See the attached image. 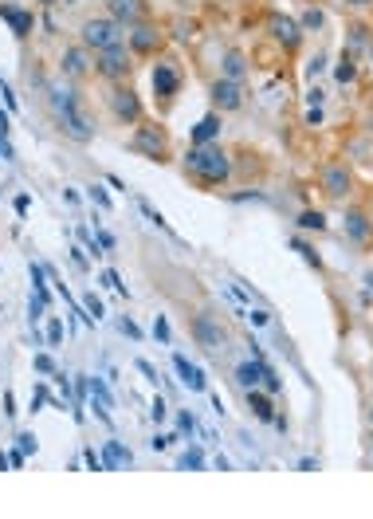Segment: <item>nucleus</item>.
<instances>
[{
    "instance_id": "1",
    "label": "nucleus",
    "mask_w": 373,
    "mask_h": 519,
    "mask_svg": "<svg viewBox=\"0 0 373 519\" xmlns=\"http://www.w3.org/2000/svg\"><path fill=\"white\" fill-rule=\"evenodd\" d=\"M51 107H55V114H59V126H63V130L75 138V142H90V138H95V126H90L87 111L79 107L75 91L51 87Z\"/></svg>"
},
{
    "instance_id": "2",
    "label": "nucleus",
    "mask_w": 373,
    "mask_h": 519,
    "mask_svg": "<svg viewBox=\"0 0 373 519\" xmlns=\"http://www.w3.org/2000/svg\"><path fill=\"white\" fill-rule=\"evenodd\" d=\"M185 169L197 177L200 185H220V181H228V154L220 150V146H193L185 157Z\"/></svg>"
},
{
    "instance_id": "3",
    "label": "nucleus",
    "mask_w": 373,
    "mask_h": 519,
    "mask_svg": "<svg viewBox=\"0 0 373 519\" xmlns=\"http://www.w3.org/2000/svg\"><path fill=\"white\" fill-rule=\"evenodd\" d=\"M83 44H87V47H95V52L118 47V44H122L118 20H87V24H83Z\"/></svg>"
},
{
    "instance_id": "4",
    "label": "nucleus",
    "mask_w": 373,
    "mask_h": 519,
    "mask_svg": "<svg viewBox=\"0 0 373 519\" xmlns=\"http://www.w3.org/2000/svg\"><path fill=\"white\" fill-rule=\"evenodd\" d=\"M134 150L142 157H150V162H165V157H169V138H165V130H157V126H138Z\"/></svg>"
},
{
    "instance_id": "5",
    "label": "nucleus",
    "mask_w": 373,
    "mask_h": 519,
    "mask_svg": "<svg viewBox=\"0 0 373 519\" xmlns=\"http://www.w3.org/2000/svg\"><path fill=\"white\" fill-rule=\"evenodd\" d=\"M193 334H197V343L205 346L209 354H220V350H224V343H228L224 327H220L212 315H197V319H193Z\"/></svg>"
},
{
    "instance_id": "6",
    "label": "nucleus",
    "mask_w": 373,
    "mask_h": 519,
    "mask_svg": "<svg viewBox=\"0 0 373 519\" xmlns=\"http://www.w3.org/2000/svg\"><path fill=\"white\" fill-rule=\"evenodd\" d=\"M99 71L106 79H122V75H130V52H126V47H106V52H102V59H99Z\"/></svg>"
},
{
    "instance_id": "7",
    "label": "nucleus",
    "mask_w": 373,
    "mask_h": 519,
    "mask_svg": "<svg viewBox=\"0 0 373 519\" xmlns=\"http://www.w3.org/2000/svg\"><path fill=\"white\" fill-rule=\"evenodd\" d=\"M177 87H181V75H177V67L169 63V59H161V63L154 67V91L161 95V99H173Z\"/></svg>"
},
{
    "instance_id": "8",
    "label": "nucleus",
    "mask_w": 373,
    "mask_h": 519,
    "mask_svg": "<svg viewBox=\"0 0 373 519\" xmlns=\"http://www.w3.org/2000/svg\"><path fill=\"white\" fill-rule=\"evenodd\" d=\"M110 107H114V114H118L122 122H138V118H142V102H138L134 91H114V95H110Z\"/></svg>"
},
{
    "instance_id": "9",
    "label": "nucleus",
    "mask_w": 373,
    "mask_h": 519,
    "mask_svg": "<svg viewBox=\"0 0 373 519\" xmlns=\"http://www.w3.org/2000/svg\"><path fill=\"white\" fill-rule=\"evenodd\" d=\"M264 374H267V362H264V358H252V362H240V366H236V382H240L244 389L264 386Z\"/></svg>"
},
{
    "instance_id": "10",
    "label": "nucleus",
    "mask_w": 373,
    "mask_h": 519,
    "mask_svg": "<svg viewBox=\"0 0 373 519\" xmlns=\"http://www.w3.org/2000/svg\"><path fill=\"white\" fill-rule=\"evenodd\" d=\"M212 102H216L220 111H236L240 107V87L232 79H216L212 83Z\"/></svg>"
},
{
    "instance_id": "11",
    "label": "nucleus",
    "mask_w": 373,
    "mask_h": 519,
    "mask_svg": "<svg viewBox=\"0 0 373 519\" xmlns=\"http://www.w3.org/2000/svg\"><path fill=\"white\" fill-rule=\"evenodd\" d=\"M267 24H271V36L287 47V52H291V47H299V24L295 20H287V16H271Z\"/></svg>"
},
{
    "instance_id": "12",
    "label": "nucleus",
    "mask_w": 373,
    "mask_h": 519,
    "mask_svg": "<svg viewBox=\"0 0 373 519\" xmlns=\"http://www.w3.org/2000/svg\"><path fill=\"white\" fill-rule=\"evenodd\" d=\"M346 236H350V240H358V244H370L373 240V224L365 221V212H358V209L346 212Z\"/></svg>"
},
{
    "instance_id": "13",
    "label": "nucleus",
    "mask_w": 373,
    "mask_h": 519,
    "mask_svg": "<svg viewBox=\"0 0 373 519\" xmlns=\"http://www.w3.org/2000/svg\"><path fill=\"white\" fill-rule=\"evenodd\" d=\"M322 189H326L330 197H342V193L350 189V173H346L342 166H330L326 173H322Z\"/></svg>"
},
{
    "instance_id": "14",
    "label": "nucleus",
    "mask_w": 373,
    "mask_h": 519,
    "mask_svg": "<svg viewBox=\"0 0 373 519\" xmlns=\"http://www.w3.org/2000/svg\"><path fill=\"white\" fill-rule=\"evenodd\" d=\"M0 16L12 24V32H16V36L32 32V12H20V8H12V4H0Z\"/></svg>"
},
{
    "instance_id": "15",
    "label": "nucleus",
    "mask_w": 373,
    "mask_h": 519,
    "mask_svg": "<svg viewBox=\"0 0 373 519\" xmlns=\"http://www.w3.org/2000/svg\"><path fill=\"white\" fill-rule=\"evenodd\" d=\"M216 134H220V114H205L197 122V130H193V146H209Z\"/></svg>"
},
{
    "instance_id": "16",
    "label": "nucleus",
    "mask_w": 373,
    "mask_h": 519,
    "mask_svg": "<svg viewBox=\"0 0 373 519\" xmlns=\"http://www.w3.org/2000/svg\"><path fill=\"white\" fill-rule=\"evenodd\" d=\"M248 405H252V413L260 421H275V405H271V398H267V394H260V386L248 389Z\"/></svg>"
},
{
    "instance_id": "17",
    "label": "nucleus",
    "mask_w": 373,
    "mask_h": 519,
    "mask_svg": "<svg viewBox=\"0 0 373 519\" xmlns=\"http://www.w3.org/2000/svg\"><path fill=\"white\" fill-rule=\"evenodd\" d=\"M130 44H134V52H157V44H161V36L154 32V28H134L130 32Z\"/></svg>"
},
{
    "instance_id": "18",
    "label": "nucleus",
    "mask_w": 373,
    "mask_h": 519,
    "mask_svg": "<svg viewBox=\"0 0 373 519\" xmlns=\"http://www.w3.org/2000/svg\"><path fill=\"white\" fill-rule=\"evenodd\" d=\"M173 366H177V374L189 382V389H205V374H200L197 366H189L185 354H173Z\"/></svg>"
},
{
    "instance_id": "19",
    "label": "nucleus",
    "mask_w": 373,
    "mask_h": 519,
    "mask_svg": "<svg viewBox=\"0 0 373 519\" xmlns=\"http://www.w3.org/2000/svg\"><path fill=\"white\" fill-rule=\"evenodd\" d=\"M63 71H67V75H75V79H83V75L90 71L87 52H83V47H71V52L63 56Z\"/></svg>"
},
{
    "instance_id": "20",
    "label": "nucleus",
    "mask_w": 373,
    "mask_h": 519,
    "mask_svg": "<svg viewBox=\"0 0 373 519\" xmlns=\"http://www.w3.org/2000/svg\"><path fill=\"white\" fill-rule=\"evenodd\" d=\"M130 460H134V456H130V449H122L118 441H106V453H102V464H106L110 472H114V468H126Z\"/></svg>"
},
{
    "instance_id": "21",
    "label": "nucleus",
    "mask_w": 373,
    "mask_h": 519,
    "mask_svg": "<svg viewBox=\"0 0 373 519\" xmlns=\"http://www.w3.org/2000/svg\"><path fill=\"white\" fill-rule=\"evenodd\" d=\"M110 12H114V20H138V16H142V0H110Z\"/></svg>"
},
{
    "instance_id": "22",
    "label": "nucleus",
    "mask_w": 373,
    "mask_h": 519,
    "mask_svg": "<svg viewBox=\"0 0 373 519\" xmlns=\"http://www.w3.org/2000/svg\"><path fill=\"white\" fill-rule=\"evenodd\" d=\"M354 75H358V67H354V59H350V56H342V63L334 67V79H338V83H350Z\"/></svg>"
},
{
    "instance_id": "23",
    "label": "nucleus",
    "mask_w": 373,
    "mask_h": 519,
    "mask_svg": "<svg viewBox=\"0 0 373 519\" xmlns=\"http://www.w3.org/2000/svg\"><path fill=\"white\" fill-rule=\"evenodd\" d=\"M295 252H299V256H303V260H307V264H310V268H315V272H319V268H322V260H319V252H315V248H310V244H307V240H295Z\"/></svg>"
},
{
    "instance_id": "24",
    "label": "nucleus",
    "mask_w": 373,
    "mask_h": 519,
    "mask_svg": "<svg viewBox=\"0 0 373 519\" xmlns=\"http://www.w3.org/2000/svg\"><path fill=\"white\" fill-rule=\"evenodd\" d=\"M138 209L145 212V221H150V224H157V228H169V224H165V217L154 209V205H150V201H138Z\"/></svg>"
},
{
    "instance_id": "25",
    "label": "nucleus",
    "mask_w": 373,
    "mask_h": 519,
    "mask_svg": "<svg viewBox=\"0 0 373 519\" xmlns=\"http://www.w3.org/2000/svg\"><path fill=\"white\" fill-rule=\"evenodd\" d=\"M224 71H228V79H240L244 75V56H236V52H232V56L224 59Z\"/></svg>"
},
{
    "instance_id": "26",
    "label": "nucleus",
    "mask_w": 373,
    "mask_h": 519,
    "mask_svg": "<svg viewBox=\"0 0 373 519\" xmlns=\"http://www.w3.org/2000/svg\"><path fill=\"white\" fill-rule=\"evenodd\" d=\"M299 224H303V228H315V232H322V228H326L322 212H303V217H299Z\"/></svg>"
},
{
    "instance_id": "27",
    "label": "nucleus",
    "mask_w": 373,
    "mask_h": 519,
    "mask_svg": "<svg viewBox=\"0 0 373 519\" xmlns=\"http://www.w3.org/2000/svg\"><path fill=\"white\" fill-rule=\"evenodd\" d=\"M83 307H87V323H99V319H102V303H99L95 295L83 299Z\"/></svg>"
},
{
    "instance_id": "28",
    "label": "nucleus",
    "mask_w": 373,
    "mask_h": 519,
    "mask_svg": "<svg viewBox=\"0 0 373 519\" xmlns=\"http://www.w3.org/2000/svg\"><path fill=\"white\" fill-rule=\"evenodd\" d=\"M59 343H63V323L51 319L47 323V346H59Z\"/></svg>"
},
{
    "instance_id": "29",
    "label": "nucleus",
    "mask_w": 373,
    "mask_h": 519,
    "mask_svg": "<svg viewBox=\"0 0 373 519\" xmlns=\"http://www.w3.org/2000/svg\"><path fill=\"white\" fill-rule=\"evenodd\" d=\"M200 464H205V456H200V449H189V453L181 456V468H185V472H189V468H200Z\"/></svg>"
},
{
    "instance_id": "30",
    "label": "nucleus",
    "mask_w": 373,
    "mask_h": 519,
    "mask_svg": "<svg viewBox=\"0 0 373 519\" xmlns=\"http://www.w3.org/2000/svg\"><path fill=\"white\" fill-rule=\"evenodd\" d=\"M303 28H322V12L307 8V12H303Z\"/></svg>"
},
{
    "instance_id": "31",
    "label": "nucleus",
    "mask_w": 373,
    "mask_h": 519,
    "mask_svg": "<svg viewBox=\"0 0 373 519\" xmlns=\"http://www.w3.org/2000/svg\"><path fill=\"white\" fill-rule=\"evenodd\" d=\"M102 284H106V288H118L122 295H126V284L118 279V272H102Z\"/></svg>"
},
{
    "instance_id": "32",
    "label": "nucleus",
    "mask_w": 373,
    "mask_h": 519,
    "mask_svg": "<svg viewBox=\"0 0 373 519\" xmlns=\"http://www.w3.org/2000/svg\"><path fill=\"white\" fill-rule=\"evenodd\" d=\"M90 201H95V205H102V209H110V197H106V189H99V185H90Z\"/></svg>"
},
{
    "instance_id": "33",
    "label": "nucleus",
    "mask_w": 373,
    "mask_h": 519,
    "mask_svg": "<svg viewBox=\"0 0 373 519\" xmlns=\"http://www.w3.org/2000/svg\"><path fill=\"white\" fill-rule=\"evenodd\" d=\"M20 453H24V456L35 453V437H32V433H20Z\"/></svg>"
},
{
    "instance_id": "34",
    "label": "nucleus",
    "mask_w": 373,
    "mask_h": 519,
    "mask_svg": "<svg viewBox=\"0 0 373 519\" xmlns=\"http://www.w3.org/2000/svg\"><path fill=\"white\" fill-rule=\"evenodd\" d=\"M154 334L161 339V343H169V323H165L161 315H157V323H154Z\"/></svg>"
},
{
    "instance_id": "35",
    "label": "nucleus",
    "mask_w": 373,
    "mask_h": 519,
    "mask_svg": "<svg viewBox=\"0 0 373 519\" xmlns=\"http://www.w3.org/2000/svg\"><path fill=\"white\" fill-rule=\"evenodd\" d=\"M83 456H87V464H90V468H95V472H102V468H106V464H102V456L95 453V449H87V453H83Z\"/></svg>"
},
{
    "instance_id": "36",
    "label": "nucleus",
    "mask_w": 373,
    "mask_h": 519,
    "mask_svg": "<svg viewBox=\"0 0 373 519\" xmlns=\"http://www.w3.org/2000/svg\"><path fill=\"white\" fill-rule=\"evenodd\" d=\"M35 370H40V374H51V370H55V362L47 358V354H40V358H35Z\"/></svg>"
},
{
    "instance_id": "37",
    "label": "nucleus",
    "mask_w": 373,
    "mask_h": 519,
    "mask_svg": "<svg viewBox=\"0 0 373 519\" xmlns=\"http://www.w3.org/2000/svg\"><path fill=\"white\" fill-rule=\"evenodd\" d=\"M177 425H181L185 433H193V429H197V421H193V413H181V417H177Z\"/></svg>"
},
{
    "instance_id": "38",
    "label": "nucleus",
    "mask_w": 373,
    "mask_h": 519,
    "mask_svg": "<svg viewBox=\"0 0 373 519\" xmlns=\"http://www.w3.org/2000/svg\"><path fill=\"white\" fill-rule=\"evenodd\" d=\"M138 370H142V374L150 378V382H157V370H154L150 362H145V358H138Z\"/></svg>"
},
{
    "instance_id": "39",
    "label": "nucleus",
    "mask_w": 373,
    "mask_h": 519,
    "mask_svg": "<svg viewBox=\"0 0 373 519\" xmlns=\"http://www.w3.org/2000/svg\"><path fill=\"white\" fill-rule=\"evenodd\" d=\"M118 331H122V334H130V339H138V334H142V331H138V327H134L130 319H122V323H118Z\"/></svg>"
},
{
    "instance_id": "40",
    "label": "nucleus",
    "mask_w": 373,
    "mask_h": 519,
    "mask_svg": "<svg viewBox=\"0 0 373 519\" xmlns=\"http://www.w3.org/2000/svg\"><path fill=\"white\" fill-rule=\"evenodd\" d=\"M150 413H154V421H161L169 409H165V401H161V398H154V409H150Z\"/></svg>"
},
{
    "instance_id": "41",
    "label": "nucleus",
    "mask_w": 373,
    "mask_h": 519,
    "mask_svg": "<svg viewBox=\"0 0 373 519\" xmlns=\"http://www.w3.org/2000/svg\"><path fill=\"white\" fill-rule=\"evenodd\" d=\"M0 95H4V102H8L12 111H16V95H12V91H8V83H0Z\"/></svg>"
},
{
    "instance_id": "42",
    "label": "nucleus",
    "mask_w": 373,
    "mask_h": 519,
    "mask_svg": "<svg viewBox=\"0 0 373 519\" xmlns=\"http://www.w3.org/2000/svg\"><path fill=\"white\" fill-rule=\"evenodd\" d=\"M319 71H322V56H315V59H310V67H307V75L315 79V75H319Z\"/></svg>"
},
{
    "instance_id": "43",
    "label": "nucleus",
    "mask_w": 373,
    "mask_h": 519,
    "mask_svg": "<svg viewBox=\"0 0 373 519\" xmlns=\"http://www.w3.org/2000/svg\"><path fill=\"white\" fill-rule=\"evenodd\" d=\"M99 248H106V252L114 248V236H110V232H99Z\"/></svg>"
},
{
    "instance_id": "44",
    "label": "nucleus",
    "mask_w": 373,
    "mask_h": 519,
    "mask_svg": "<svg viewBox=\"0 0 373 519\" xmlns=\"http://www.w3.org/2000/svg\"><path fill=\"white\" fill-rule=\"evenodd\" d=\"M4 405H8V409H4L8 417H16V413H20V409H16V401H12V394H4Z\"/></svg>"
},
{
    "instance_id": "45",
    "label": "nucleus",
    "mask_w": 373,
    "mask_h": 519,
    "mask_svg": "<svg viewBox=\"0 0 373 519\" xmlns=\"http://www.w3.org/2000/svg\"><path fill=\"white\" fill-rule=\"evenodd\" d=\"M307 122H310V126H319V122H322V111H319V107H310V114H307Z\"/></svg>"
},
{
    "instance_id": "46",
    "label": "nucleus",
    "mask_w": 373,
    "mask_h": 519,
    "mask_svg": "<svg viewBox=\"0 0 373 519\" xmlns=\"http://www.w3.org/2000/svg\"><path fill=\"white\" fill-rule=\"evenodd\" d=\"M350 4H370V0H350Z\"/></svg>"
},
{
    "instance_id": "47",
    "label": "nucleus",
    "mask_w": 373,
    "mask_h": 519,
    "mask_svg": "<svg viewBox=\"0 0 373 519\" xmlns=\"http://www.w3.org/2000/svg\"><path fill=\"white\" fill-rule=\"evenodd\" d=\"M44 4H55V0H44Z\"/></svg>"
},
{
    "instance_id": "48",
    "label": "nucleus",
    "mask_w": 373,
    "mask_h": 519,
    "mask_svg": "<svg viewBox=\"0 0 373 519\" xmlns=\"http://www.w3.org/2000/svg\"><path fill=\"white\" fill-rule=\"evenodd\" d=\"M67 4H71V0H67Z\"/></svg>"
}]
</instances>
